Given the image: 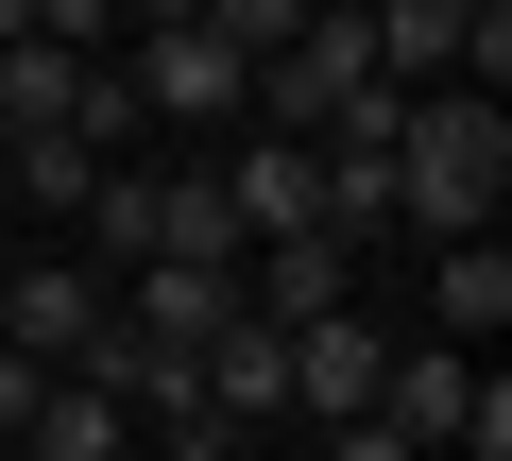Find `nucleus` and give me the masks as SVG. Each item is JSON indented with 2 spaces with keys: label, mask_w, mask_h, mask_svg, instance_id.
<instances>
[{
  "label": "nucleus",
  "mask_w": 512,
  "mask_h": 461,
  "mask_svg": "<svg viewBox=\"0 0 512 461\" xmlns=\"http://www.w3.org/2000/svg\"><path fill=\"white\" fill-rule=\"evenodd\" d=\"M325 444H342V461H410V444H393V427H376V410H359V427H325Z\"/></svg>",
  "instance_id": "obj_13"
},
{
  "label": "nucleus",
  "mask_w": 512,
  "mask_h": 461,
  "mask_svg": "<svg viewBox=\"0 0 512 461\" xmlns=\"http://www.w3.org/2000/svg\"><path fill=\"white\" fill-rule=\"evenodd\" d=\"M376 376H393V325H291V410H325V427H359L376 410Z\"/></svg>",
  "instance_id": "obj_6"
},
{
  "label": "nucleus",
  "mask_w": 512,
  "mask_h": 461,
  "mask_svg": "<svg viewBox=\"0 0 512 461\" xmlns=\"http://www.w3.org/2000/svg\"><path fill=\"white\" fill-rule=\"evenodd\" d=\"M120 86H137V120H239V103H256V69L222 52V18H154Z\"/></svg>",
  "instance_id": "obj_4"
},
{
  "label": "nucleus",
  "mask_w": 512,
  "mask_h": 461,
  "mask_svg": "<svg viewBox=\"0 0 512 461\" xmlns=\"http://www.w3.org/2000/svg\"><path fill=\"white\" fill-rule=\"evenodd\" d=\"M342 308H359V257H342V240H256V257H239V325L291 342V325H342Z\"/></svg>",
  "instance_id": "obj_5"
},
{
  "label": "nucleus",
  "mask_w": 512,
  "mask_h": 461,
  "mask_svg": "<svg viewBox=\"0 0 512 461\" xmlns=\"http://www.w3.org/2000/svg\"><path fill=\"white\" fill-rule=\"evenodd\" d=\"M274 410H291V342L274 325H222L205 342V427H274Z\"/></svg>",
  "instance_id": "obj_7"
},
{
  "label": "nucleus",
  "mask_w": 512,
  "mask_h": 461,
  "mask_svg": "<svg viewBox=\"0 0 512 461\" xmlns=\"http://www.w3.org/2000/svg\"><path fill=\"white\" fill-rule=\"evenodd\" d=\"M376 35V86L393 69H461V0H393V18H359Z\"/></svg>",
  "instance_id": "obj_11"
},
{
  "label": "nucleus",
  "mask_w": 512,
  "mask_h": 461,
  "mask_svg": "<svg viewBox=\"0 0 512 461\" xmlns=\"http://www.w3.org/2000/svg\"><path fill=\"white\" fill-rule=\"evenodd\" d=\"M427 325H444V359H478V342L512 325V257H495V240H444V274H427Z\"/></svg>",
  "instance_id": "obj_8"
},
{
  "label": "nucleus",
  "mask_w": 512,
  "mask_h": 461,
  "mask_svg": "<svg viewBox=\"0 0 512 461\" xmlns=\"http://www.w3.org/2000/svg\"><path fill=\"white\" fill-rule=\"evenodd\" d=\"M376 86V35L359 18H291V52L256 69V137H291V154H325V120Z\"/></svg>",
  "instance_id": "obj_2"
},
{
  "label": "nucleus",
  "mask_w": 512,
  "mask_h": 461,
  "mask_svg": "<svg viewBox=\"0 0 512 461\" xmlns=\"http://www.w3.org/2000/svg\"><path fill=\"white\" fill-rule=\"evenodd\" d=\"M18 188H35V205H69V222H86V188H103V154H69V137H35V154H18Z\"/></svg>",
  "instance_id": "obj_12"
},
{
  "label": "nucleus",
  "mask_w": 512,
  "mask_h": 461,
  "mask_svg": "<svg viewBox=\"0 0 512 461\" xmlns=\"http://www.w3.org/2000/svg\"><path fill=\"white\" fill-rule=\"evenodd\" d=\"M120 325H137V342H171V359H205V342L239 325V291H205V274H120Z\"/></svg>",
  "instance_id": "obj_9"
},
{
  "label": "nucleus",
  "mask_w": 512,
  "mask_h": 461,
  "mask_svg": "<svg viewBox=\"0 0 512 461\" xmlns=\"http://www.w3.org/2000/svg\"><path fill=\"white\" fill-rule=\"evenodd\" d=\"M495 188H512V120L478 86H427L393 120V222H427V240H495Z\"/></svg>",
  "instance_id": "obj_1"
},
{
  "label": "nucleus",
  "mask_w": 512,
  "mask_h": 461,
  "mask_svg": "<svg viewBox=\"0 0 512 461\" xmlns=\"http://www.w3.org/2000/svg\"><path fill=\"white\" fill-rule=\"evenodd\" d=\"M18 461H120V410H103L86 376H52V393H35V427H18Z\"/></svg>",
  "instance_id": "obj_10"
},
{
  "label": "nucleus",
  "mask_w": 512,
  "mask_h": 461,
  "mask_svg": "<svg viewBox=\"0 0 512 461\" xmlns=\"http://www.w3.org/2000/svg\"><path fill=\"white\" fill-rule=\"evenodd\" d=\"M0 274H18V240H0Z\"/></svg>",
  "instance_id": "obj_14"
},
{
  "label": "nucleus",
  "mask_w": 512,
  "mask_h": 461,
  "mask_svg": "<svg viewBox=\"0 0 512 461\" xmlns=\"http://www.w3.org/2000/svg\"><path fill=\"white\" fill-rule=\"evenodd\" d=\"M120 325V291L86 274V257H18V274H0V359H35V376H69L86 342Z\"/></svg>",
  "instance_id": "obj_3"
}]
</instances>
